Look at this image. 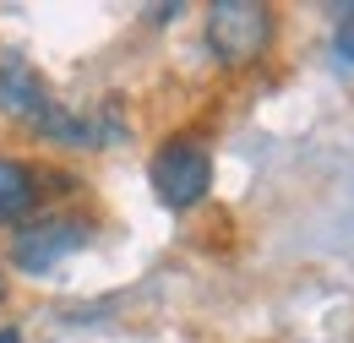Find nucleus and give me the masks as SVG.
Here are the masks:
<instances>
[{"label":"nucleus","instance_id":"1","mask_svg":"<svg viewBox=\"0 0 354 343\" xmlns=\"http://www.w3.org/2000/svg\"><path fill=\"white\" fill-rule=\"evenodd\" d=\"M202 44L223 71H257L278 44V11L267 0H213L202 11Z\"/></svg>","mask_w":354,"mask_h":343},{"label":"nucleus","instance_id":"2","mask_svg":"<svg viewBox=\"0 0 354 343\" xmlns=\"http://www.w3.org/2000/svg\"><path fill=\"white\" fill-rule=\"evenodd\" d=\"M147 185L169 213L202 207L213 196V142L202 131H169L147 158Z\"/></svg>","mask_w":354,"mask_h":343},{"label":"nucleus","instance_id":"3","mask_svg":"<svg viewBox=\"0 0 354 343\" xmlns=\"http://www.w3.org/2000/svg\"><path fill=\"white\" fill-rule=\"evenodd\" d=\"M88 240H93V218H82V213H39V218H28L22 229H11L6 261H11L22 278H44V272H55L66 257H77Z\"/></svg>","mask_w":354,"mask_h":343},{"label":"nucleus","instance_id":"4","mask_svg":"<svg viewBox=\"0 0 354 343\" xmlns=\"http://www.w3.org/2000/svg\"><path fill=\"white\" fill-rule=\"evenodd\" d=\"M49 185H60V174L33 164V158H0V229H22L28 218H39Z\"/></svg>","mask_w":354,"mask_h":343},{"label":"nucleus","instance_id":"5","mask_svg":"<svg viewBox=\"0 0 354 343\" xmlns=\"http://www.w3.org/2000/svg\"><path fill=\"white\" fill-rule=\"evenodd\" d=\"M55 104H60V98L49 93L44 71H39L33 60H22V55H6V60H0V120H17V126L33 131Z\"/></svg>","mask_w":354,"mask_h":343},{"label":"nucleus","instance_id":"6","mask_svg":"<svg viewBox=\"0 0 354 343\" xmlns=\"http://www.w3.org/2000/svg\"><path fill=\"white\" fill-rule=\"evenodd\" d=\"M33 136L49 142V147H66V153H98V147H104V136H109V126H104L98 115L71 109V104H55L44 120L33 126Z\"/></svg>","mask_w":354,"mask_h":343},{"label":"nucleus","instance_id":"7","mask_svg":"<svg viewBox=\"0 0 354 343\" xmlns=\"http://www.w3.org/2000/svg\"><path fill=\"white\" fill-rule=\"evenodd\" d=\"M333 60L354 71V6H338L333 11Z\"/></svg>","mask_w":354,"mask_h":343},{"label":"nucleus","instance_id":"8","mask_svg":"<svg viewBox=\"0 0 354 343\" xmlns=\"http://www.w3.org/2000/svg\"><path fill=\"white\" fill-rule=\"evenodd\" d=\"M180 11H185V6H147V11H142V17H147V22H158V28H164V22H175Z\"/></svg>","mask_w":354,"mask_h":343},{"label":"nucleus","instance_id":"9","mask_svg":"<svg viewBox=\"0 0 354 343\" xmlns=\"http://www.w3.org/2000/svg\"><path fill=\"white\" fill-rule=\"evenodd\" d=\"M0 343H28V338H22V327H0Z\"/></svg>","mask_w":354,"mask_h":343},{"label":"nucleus","instance_id":"10","mask_svg":"<svg viewBox=\"0 0 354 343\" xmlns=\"http://www.w3.org/2000/svg\"><path fill=\"white\" fill-rule=\"evenodd\" d=\"M0 305H6V278H0Z\"/></svg>","mask_w":354,"mask_h":343}]
</instances>
